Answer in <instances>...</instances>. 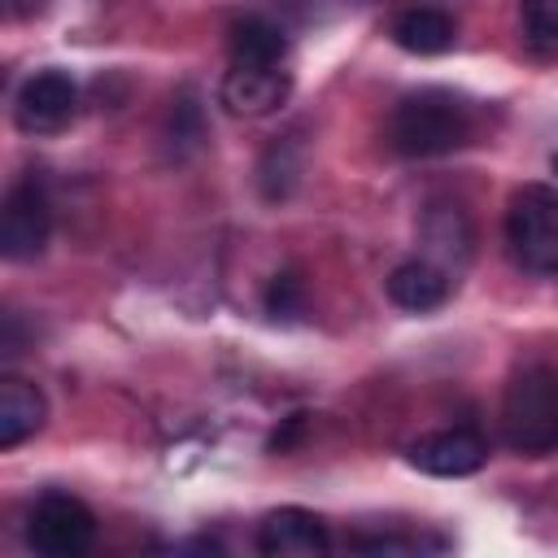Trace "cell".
<instances>
[{
    "mask_svg": "<svg viewBox=\"0 0 558 558\" xmlns=\"http://www.w3.org/2000/svg\"><path fill=\"white\" fill-rule=\"evenodd\" d=\"M475 135V109L445 87H418L397 100L388 118V144L401 157H445Z\"/></svg>",
    "mask_w": 558,
    "mask_h": 558,
    "instance_id": "6da1fadb",
    "label": "cell"
},
{
    "mask_svg": "<svg viewBox=\"0 0 558 558\" xmlns=\"http://www.w3.org/2000/svg\"><path fill=\"white\" fill-rule=\"evenodd\" d=\"M501 440L514 453H527V458H541V453L558 449V371L527 366L506 384Z\"/></svg>",
    "mask_w": 558,
    "mask_h": 558,
    "instance_id": "7a4b0ae2",
    "label": "cell"
},
{
    "mask_svg": "<svg viewBox=\"0 0 558 558\" xmlns=\"http://www.w3.org/2000/svg\"><path fill=\"white\" fill-rule=\"evenodd\" d=\"M506 248L523 270L558 275V187H514L506 205Z\"/></svg>",
    "mask_w": 558,
    "mask_h": 558,
    "instance_id": "3957f363",
    "label": "cell"
},
{
    "mask_svg": "<svg viewBox=\"0 0 558 558\" xmlns=\"http://www.w3.org/2000/svg\"><path fill=\"white\" fill-rule=\"evenodd\" d=\"M26 541L44 558H78L96 541V514L70 493H44L26 514Z\"/></svg>",
    "mask_w": 558,
    "mask_h": 558,
    "instance_id": "277c9868",
    "label": "cell"
},
{
    "mask_svg": "<svg viewBox=\"0 0 558 558\" xmlns=\"http://www.w3.org/2000/svg\"><path fill=\"white\" fill-rule=\"evenodd\" d=\"M52 235V205L48 192L35 179H22L9 187L0 209V253L9 262H35L48 248Z\"/></svg>",
    "mask_w": 558,
    "mask_h": 558,
    "instance_id": "5b68a950",
    "label": "cell"
},
{
    "mask_svg": "<svg viewBox=\"0 0 558 558\" xmlns=\"http://www.w3.org/2000/svg\"><path fill=\"white\" fill-rule=\"evenodd\" d=\"M78 113V83L65 70H39L22 83L13 118L26 135H57Z\"/></svg>",
    "mask_w": 558,
    "mask_h": 558,
    "instance_id": "8992f818",
    "label": "cell"
},
{
    "mask_svg": "<svg viewBox=\"0 0 558 558\" xmlns=\"http://www.w3.org/2000/svg\"><path fill=\"white\" fill-rule=\"evenodd\" d=\"M410 466H418L423 475H440V480H458V475H471L488 462V440L475 432V427H440V432H427L418 436L410 449H405Z\"/></svg>",
    "mask_w": 558,
    "mask_h": 558,
    "instance_id": "52a82bcc",
    "label": "cell"
},
{
    "mask_svg": "<svg viewBox=\"0 0 558 558\" xmlns=\"http://www.w3.org/2000/svg\"><path fill=\"white\" fill-rule=\"evenodd\" d=\"M292 92L288 65H231L218 83V100L235 118H266L275 113Z\"/></svg>",
    "mask_w": 558,
    "mask_h": 558,
    "instance_id": "ba28073f",
    "label": "cell"
},
{
    "mask_svg": "<svg viewBox=\"0 0 558 558\" xmlns=\"http://www.w3.org/2000/svg\"><path fill=\"white\" fill-rule=\"evenodd\" d=\"M257 549L266 558H318L331 549V536L314 510L279 506L257 523Z\"/></svg>",
    "mask_w": 558,
    "mask_h": 558,
    "instance_id": "9c48e42d",
    "label": "cell"
},
{
    "mask_svg": "<svg viewBox=\"0 0 558 558\" xmlns=\"http://www.w3.org/2000/svg\"><path fill=\"white\" fill-rule=\"evenodd\" d=\"M418 240H423V257L436 262L449 275H462L471 253H475V227H471L466 209L449 205V201H436V205L423 209Z\"/></svg>",
    "mask_w": 558,
    "mask_h": 558,
    "instance_id": "30bf717a",
    "label": "cell"
},
{
    "mask_svg": "<svg viewBox=\"0 0 558 558\" xmlns=\"http://www.w3.org/2000/svg\"><path fill=\"white\" fill-rule=\"evenodd\" d=\"M449 292H453V275L427 257H410V262L392 266V275H388V301L410 314L440 310L449 301Z\"/></svg>",
    "mask_w": 558,
    "mask_h": 558,
    "instance_id": "8fae6325",
    "label": "cell"
},
{
    "mask_svg": "<svg viewBox=\"0 0 558 558\" xmlns=\"http://www.w3.org/2000/svg\"><path fill=\"white\" fill-rule=\"evenodd\" d=\"M44 418H48L44 392L22 375H4L0 379V449H17L26 436L44 427Z\"/></svg>",
    "mask_w": 558,
    "mask_h": 558,
    "instance_id": "7c38bea8",
    "label": "cell"
},
{
    "mask_svg": "<svg viewBox=\"0 0 558 558\" xmlns=\"http://www.w3.org/2000/svg\"><path fill=\"white\" fill-rule=\"evenodd\" d=\"M392 39H397V48H405L414 57H436V52H449L453 48L458 22L445 9L414 4V9H401L392 17Z\"/></svg>",
    "mask_w": 558,
    "mask_h": 558,
    "instance_id": "4fadbf2b",
    "label": "cell"
},
{
    "mask_svg": "<svg viewBox=\"0 0 558 558\" xmlns=\"http://www.w3.org/2000/svg\"><path fill=\"white\" fill-rule=\"evenodd\" d=\"M231 65H288V35L270 17H240L227 31Z\"/></svg>",
    "mask_w": 558,
    "mask_h": 558,
    "instance_id": "5bb4252c",
    "label": "cell"
},
{
    "mask_svg": "<svg viewBox=\"0 0 558 558\" xmlns=\"http://www.w3.org/2000/svg\"><path fill=\"white\" fill-rule=\"evenodd\" d=\"M266 314L270 318H301L305 314V279L296 270H283L266 288Z\"/></svg>",
    "mask_w": 558,
    "mask_h": 558,
    "instance_id": "9a60e30c",
    "label": "cell"
},
{
    "mask_svg": "<svg viewBox=\"0 0 558 558\" xmlns=\"http://www.w3.org/2000/svg\"><path fill=\"white\" fill-rule=\"evenodd\" d=\"M523 31L536 44L558 39V0H523Z\"/></svg>",
    "mask_w": 558,
    "mask_h": 558,
    "instance_id": "2e32d148",
    "label": "cell"
},
{
    "mask_svg": "<svg viewBox=\"0 0 558 558\" xmlns=\"http://www.w3.org/2000/svg\"><path fill=\"white\" fill-rule=\"evenodd\" d=\"M549 166H554V174H558V153H554V157H549Z\"/></svg>",
    "mask_w": 558,
    "mask_h": 558,
    "instance_id": "e0dca14e",
    "label": "cell"
}]
</instances>
